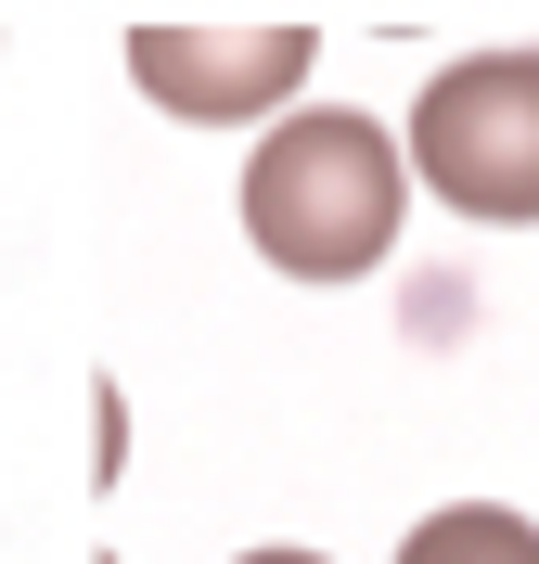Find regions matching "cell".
<instances>
[{
  "label": "cell",
  "instance_id": "5b68a950",
  "mask_svg": "<svg viewBox=\"0 0 539 564\" xmlns=\"http://www.w3.org/2000/svg\"><path fill=\"white\" fill-rule=\"evenodd\" d=\"M245 564H322V552H245Z\"/></svg>",
  "mask_w": 539,
  "mask_h": 564
},
{
  "label": "cell",
  "instance_id": "3957f363",
  "mask_svg": "<svg viewBox=\"0 0 539 564\" xmlns=\"http://www.w3.org/2000/svg\"><path fill=\"white\" fill-rule=\"evenodd\" d=\"M322 65L309 26H129V77L142 104L193 116V129H245V116H283Z\"/></svg>",
  "mask_w": 539,
  "mask_h": 564
},
{
  "label": "cell",
  "instance_id": "277c9868",
  "mask_svg": "<svg viewBox=\"0 0 539 564\" xmlns=\"http://www.w3.org/2000/svg\"><path fill=\"white\" fill-rule=\"evenodd\" d=\"M398 564H539V527L502 513V500H450V513H424L398 539Z\"/></svg>",
  "mask_w": 539,
  "mask_h": 564
},
{
  "label": "cell",
  "instance_id": "7a4b0ae2",
  "mask_svg": "<svg viewBox=\"0 0 539 564\" xmlns=\"http://www.w3.org/2000/svg\"><path fill=\"white\" fill-rule=\"evenodd\" d=\"M411 180L436 206L488 218V231H539V52H463L424 77V104L398 129Z\"/></svg>",
  "mask_w": 539,
  "mask_h": 564
},
{
  "label": "cell",
  "instance_id": "6da1fadb",
  "mask_svg": "<svg viewBox=\"0 0 539 564\" xmlns=\"http://www.w3.org/2000/svg\"><path fill=\"white\" fill-rule=\"evenodd\" d=\"M398 206H411V154L359 104H295L245 154V231L295 282H359L398 245Z\"/></svg>",
  "mask_w": 539,
  "mask_h": 564
}]
</instances>
